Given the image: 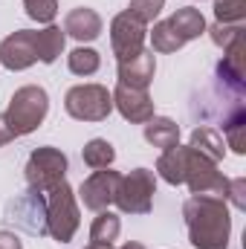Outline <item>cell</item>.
I'll list each match as a JSON object with an SVG mask.
<instances>
[{
	"label": "cell",
	"instance_id": "18",
	"mask_svg": "<svg viewBox=\"0 0 246 249\" xmlns=\"http://www.w3.org/2000/svg\"><path fill=\"white\" fill-rule=\"evenodd\" d=\"M119 232H122V220H119V214H113V212H99V217L93 220V226H90V247L96 249H113V241L119 238Z\"/></svg>",
	"mask_w": 246,
	"mask_h": 249
},
{
	"label": "cell",
	"instance_id": "9",
	"mask_svg": "<svg viewBox=\"0 0 246 249\" xmlns=\"http://www.w3.org/2000/svg\"><path fill=\"white\" fill-rule=\"evenodd\" d=\"M38 61V50H35V32L32 29H18L9 38L0 41V64L6 70H29Z\"/></svg>",
	"mask_w": 246,
	"mask_h": 249
},
{
	"label": "cell",
	"instance_id": "26",
	"mask_svg": "<svg viewBox=\"0 0 246 249\" xmlns=\"http://www.w3.org/2000/svg\"><path fill=\"white\" fill-rule=\"evenodd\" d=\"M209 35H211V41L226 53L235 41L244 38V23H214V26L209 29Z\"/></svg>",
	"mask_w": 246,
	"mask_h": 249
},
{
	"label": "cell",
	"instance_id": "32",
	"mask_svg": "<svg viewBox=\"0 0 246 249\" xmlns=\"http://www.w3.org/2000/svg\"><path fill=\"white\" fill-rule=\"evenodd\" d=\"M119 249H145V247H142V244H133V241H130V244H124V247H119Z\"/></svg>",
	"mask_w": 246,
	"mask_h": 249
},
{
	"label": "cell",
	"instance_id": "11",
	"mask_svg": "<svg viewBox=\"0 0 246 249\" xmlns=\"http://www.w3.org/2000/svg\"><path fill=\"white\" fill-rule=\"evenodd\" d=\"M110 96H113V107L122 113L127 122L145 124L154 116V102H151L148 90L127 87V84H116V90H113Z\"/></svg>",
	"mask_w": 246,
	"mask_h": 249
},
{
	"label": "cell",
	"instance_id": "30",
	"mask_svg": "<svg viewBox=\"0 0 246 249\" xmlns=\"http://www.w3.org/2000/svg\"><path fill=\"white\" fill-rule=\"evenodd\" d=\"M0 249H23V244H20V238L15 232L0 229Z\"/></svg>",
	"mask_w": 246,
	"mask_h": 249
},
{
	"label": "cell",
	"instance_id": "10",
	"mask_svg": "<svg viewBox=\"0 0 246 249\" xmlns=\"http://www.w3.org/2000/svg\"><path fill=\"white\" fill-rule=\"evenodd\" d=\"M12 220H18L29 235H47V197L29 188L12 203Z\"/></svg>",
	"mask_w": 246,
	"mask_h": 249
},
{
	"label": "cell",
	"instance_id": "14",
	"mask_svg": "<svg viewBox=\"0 0 246 249\" xmlns=\"http://www.w3.org/2000/svg\"><path fill=\"white\" fill-rule=\"evenodd\" d=\"M217 75H220L223 84H229L238 93H244V87H246V44H244V38L235 41L223 53V61L217 64Z\"/></svg>",
	"mask_w": 246,
	"mask_h": 249
},
{
	"label": "cell",
	"instance_id": "29",
	"mask_svg": "<svg viewBox=\"0 0 246 249\" xmlns=\"http://www.w3.org/2000/svg\"><path fill=\"white\" fill-rule=\"evenodd\" d=\"M246 180L244 177H235V180H229V191H226V203H232L235 209H246Z\"/></svg>",
	"mask_w": 246,
	"mask_h": 249
},
{
	"label": "cell",
	"instance_id": "3",
	"mask_svg": "<svg viewBox=\"0 0 246 249\" xmlns=\"http://www.w3.org/2000/svg\"><path fill=\"white\" fill-rule=\"evenodd\" d=\"M44 197H47V235H53L58 244L72 241V235L78 232L81 214H78V203H75V194H72L70 183L61 180Z\"/></svg>",
	"mask_w": 246,
	"mask_h": 249
},
{
	"label": "cell",
	"instance_id": "8",
	"mask_svg": "<svg viewBox=\"0 0 246 249\" xmlns=\"http://www.w3.org/2000/svg\"><path fill=\"white\" fill-rule=\"evenodd\" d=\"M119 180H122L119 171H110V168L93 171V174L81 183V188H78V197H81L84 209H90V212H105V209L116 200Z\"/></svg>",
	"mask_w": 246,
	"mask_h": 249
},
{
	"label": "cell",
	"instance_id": "5",
	"mask_svg": "<svg viewBox=\"0 0 246 249\" xmlns=\"http://www.w3.org/2000/svg\"><path fill=\"white\" fill-rule=\"evenodd\" d=\"M26 186L32 191H41L47 194L50 188H55L67 177V154L53 148V145H44V148H35L26 160Z\"/></svg>",
	"mask_w": 246,
	"mask_h": 249
},
{
	"label": "cell",
	"instance_id": "33",
	"mask_svg": "<svg viewBox=\"0 0 246 249\" xmlns=\"http://www.w3.org/2000/svg\"><path fill=\"white\" fill-rule=\"evenodd\" d=\"M87 249H96V247H87Z\"/></svg>",
	"mask_w": 246,
	"mask_h": 249
},
{
	"label": "cell",
	"instance_id": "2",
	"mask_svg": "<svg viewBox=\"0 0 246 249\" xmlns=\"http://www.w3.org/2000/svg\"><path fill=\"white\" fill-rule=\"evenodd\" d=\"M50 113V96L44 87L38 84H26L20 90H15V96L9 99V107L3 113V119L9 124L12 136H26L32 133L38 124L47 119Z\"/></svg>",
	"mask_w": 246,
	"mask_h": 249
},
{
	"label": "cell",
	"instance_id": "20",
	"mask_svg": "<svg viewBox=\"0 0 246 249\" xmlns=\"http://www.w3.org/2000/svg\"><path fill=\"white\" fill-rule=\"evenodd\" d=\"M64 44H67V35L61 32V26H44L35 32V50H38V61L53 64L58 55L64 53Z\"/></svg>",
	"mask_w": 246,
	"mask_h": 249
},
{
	"label": "cell",
	"instance_id": "23",
	"mask_svg": "<svg viewBox=\"0 0 246 249\" xmlns=\"http://www.w3.org/2000/svg\"><path fill=\"white\" fill-rule=\"evenodd\" d=\"M223 130H226V142H229V148L235 151V154H246V113L244 107H238L232 116H226V122H223Z\"/></svg>",
	"mask_w": 246,
	"mask_h": 249
},
{
	"label": "cell",
	"instance_id": "4",
	"mask_svg": "<svg viewBox=\"0 0 246 249\" xmlns=\"http://www.w3.org/2000/svg\"><path fill=\"white\" fill-rule=\"evenodd\" d=\"M64 110L78 122H105L113 110V96L102 84H75L64 96Z\"/></svg>",
	"mask_w": 246,
	"mask_h": 249
},
{
	"label": "cell",
	"instance_id": "25",
	"mask_svg": "<svg viewBox=\"0 0 246 249\" xmlns=\"http://www.w3.org/2000/svg\"><path fill=\"white\" fill-rule=\"evenodd\" d=\"M214 18L217 23H244L246 0H214Z\"/></svg>",
	"mask_w": 246,
	"mask_h": 249
},
{
	"label": "cell",
	"instance_id": "12",
	"mask_svg": "<svg viewBox=\"0 0 246 249\" xmlns=\"http://www.w3.org/2000/svg\"><path fill=\"white\" fill-rule=\"evenodd\" d=\"M64 35L75 38L78 44H87V41H96L102 35V18L96 9L90 6H78V9H70L67 18H64Z\"/></svg>",
	"mask_w": 246,
	"mask_h": 249
},
{
	"label": "cell",
	"instance_id": "22",
	"mask_svg": "<svg viewBox=\"0 0 246 249\" xmlns=\"http://www.w3.org/2000/svg\"><path fill=\"white\" fill-rule=\"evenodd\" d=\"M67 64H70V72H75V75H93L102 67V55L90 47H75L67 55Z\"/></svg>",
	"mask_w": 246,
	"mask_h": 249
},
{
	"label": "cell",
	"instance_id": "31",
	"mask_svg": "<svg viewBox=\"0 0 246 249\" xmlns=\"http://www.w3.org/2000/svg\"><path fill=\"white\" fill-rule=\"evenodd\" d=\"M15 136H12V130H9V124H6V119H3V113H0V148L6 145V142H12Z\"/></svg>",
	"mask_w": 246,
	"mask_h": 249
},
{
	"label": "cell",
	"instance_id": "17",
	"mask_svg": "<svg viewBox=\"0 0 246 249\" xmlns=\"http://www.w3.org/2000/svg\"><path fill=\"white\" fill-rule=\"evenodd\" d=\"M185 154H188V145H174V148H168V151L159 154L157 171H159V177H162L165 183L183 186V180H185Z\"/></svg>",
	"mask_w": 246,
	"mask_h": 249
},
{
	"label": "cell",
	"instance_id": "27",
	"mask_svg": "<svg viewBox=\"0 0 246 249\" xmlns=\"http://www.w3.org/2000/svg\"><path fill=\"white\" fill-rule=\"evenodd\" d=\"M23 9H26V15L32 20L50 26L55 20V15H58V0H23Z\"/></svg>",
	"mask_w": 246,
	"mask_h": 249
},
{
	"label": "cell",
	"instance_id": "16",
	"mask_svg": "<svg viewBox=\"0 0 246 249\" xmlns=\"http://www.w3.org/2000/svg\"><path fill=\"white\" fill-rule=\"evenodd\" d=\"M168 26L180 35L183 44H188V41H194V38H200V35L206 32V18H203L200 9L183 6V9H177V12L168 18Z\"/></svg>",
	"mask_w": 246,
	"mask_h": 249
},
{
	"label": "cell",
	"instance_id": "6",
	"mask_svg": "<svg viewBox=\"0 0 246 249\" xmlns=\"http://www.w3.org/2000/svg\"><path fill=\"white\" fill-rule=\"evenodd\" d=\"M154 194H157V177L148 168H133L130 174H124L116 188V206L124 214H148L154 206Z\"/></svg>",
	"mask_w": 246,
	"mask_h": 249
},
{
	"label": "cell",
	"instance_id": "7",
	"mask_svg": "<svg viewBox=\"0 0 246 249\" xmlns=\"http://www.w3.org/2000/svg\"><path fill=\"white\" fill-rule=\"evenodd\" d=\"M145 23L139 18H133L130 12H119L113 20H110V47H113V55L124 61V58H133L145 50Z\"/></svg>",
	"mask_w": 246,
	"mask_h": 249
},
{
	"label": "cell",
	"instance_id": "21",
	"mask_svg": "<svg viewBox=\"0 0 246 249\" xmlns=\"http://www.w3.org/2000/svg\"><path fill=\"white\" fill-rule=\"evenodd\" d=\"M81 157H84V162H87L93 171H99V168H110V165H113L116 151H113V145H110L107 139H90V142L81 148Z\"/></svg>",
	"mask_w": 246,
	"mask_h": 249
},
{
	"label": "cell",
	"instance_id": "28",
	"mask_svg": "<svg viewBox=\"0 0 246 249\" xmlns=\"http://www.w3.org/2000/svg\"><path fill=\"white\" fill-rule=\"evenodd\" d=\"M162 6H165V0H130L127 12H130L133 18H139V20L148 26V23H154V18L162 12Z\"/></svg>",
	"mask_w": 246,
	"mask_h": 249
},
{
	"label": "cell",
	"instance_id": "1",
	"mask_svg": "<svg viewBox=\"0 0 246 249\" xmlns=\"http://www.w3.org/2000/svg\"><path fill=\"white\" fill-rule=\"evenodd\" d=\"M188 241L197 249H229L232 217L229 203L220 197H188L183 206Z\"/></svg>",
	"mask_w": 246,
	"mask_h": 249
},
{
	"label": "cell",
	"instance_id": "13",
	"mask_svg": "<svg viewBox=\"0 0 246 249\" xmlns=\"http://www.w3.org/2000/svg\"><path fill=\"white\" fill-rule=\"evenodd\" d=\"M154 72H157V58H154V50H142L139 55L119 61V84L148 90V84L154 81Z\"/></svg>",
	"mask_w": 246,
	"mask_h": 249
},
{
	"label": "cell",
	"instance_id": "19",
	"mask_svg": "<svg viewBox=\"0 0 246 249\" xmlns=\"http://www.w3.org/2000/svg\"><path fill=\"white\" fill-rule=\"evenodd\" d=\"M197 154H203L206 160H211V162H220L223 160V154H226V145H223V136L217 133V130H211V127H206V124H200V127H194L191 130V142H188Z\"/></svg>",
	"mask_w": 246,
	"mask_h": 249
},
{
	"label": "cell",
	"instance_id": "24",
	"mask_svg": "<svg viewBox=\"0 0 246 249\" xmlns=\"http://www.w3.org/2000/svg\"><path fill=\"white\" fill-rule=\"evenodd\" d=\"M151 44H154L157 53H177V50L185 47L183 41H180V35L168 26V20L154 23V29H151Z\"/></svg>",
	"mask_w": 246,
	"mask_h": 249
},
{
	"label": "cell",
	"instance_id": "15",
	"mask_svg": "<svg viewBox=\"0 0 246 249\" xmlns=\"http://www.w3.org/2000/svg\"><path fill=\"white\" fill-rule=\"evenodd\" d=\"M145 139H148V145L168 151V148L180 145V124L168 116H151L145 122Z\"/></svg>",
	"mask_w": 246,
	"mask_h": 249
}]
</instances>
